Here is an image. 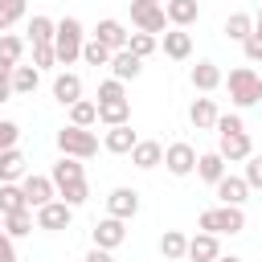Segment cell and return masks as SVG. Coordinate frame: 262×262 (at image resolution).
Listing matches in <instances>:
<instances>
[{
  "mask_svg": "<svg viewBox=\"0 0 262 262\" xmlns=\"http://www.w3.org/2000/svg\"><path fill=\"white\" fill-rule=\"evenodd\" d=\"M135 143H139V135L131 131V123H123V127H106V135H102V147H106L111 156H131Z\"/></svg>",
  "mask_w": 262,
  "mask_h": 262,
  "instance_id": "obj_13",
  "label": "cell"
},
{
  "mask_svg": "<svg viewBox=\"0 0 262 262\" xmlns=\"http://www.w3.org/2000/svg\"><path fill=\"white\" fill-rule=\"evenodd\" d=\"M217 102L213 98H192V106H188V119H192V127L196 131H213L217 127Z\"/></svg>",
  "mask_w": 262,
  "mask_h": 262,
  "instance_id": "obj_18",
  "label": "cell"
},
{
  "mask_svg": "<svg viewBox=\"0 0 262 262\" xmlns=\"http://www.w3.org/2000/svg\"><path fill=\"white\" fill-rule=\"evenodd\" d=\"M127 37H131V33H127V29H123V25L115 20V16H106V20H98V29H94V41H102V45H106L111 53H119V49H127Z\"/></svg>",
  "mask_w": 262,
  "mask_h": 262,
  "instance_id": "obj_15",
  "label": "cell"
},
{
  "mask_svg": "<svg viewBox=\"0 0 262 262\" xmlns=\"http://www.w3.org/2000/svg\"><path fill=\"white\" fill-rule=\"evenodd\" d=\"M242 49H246V57H250V61H262V29H254V33L242 41Z\"/></svg>",
  "mask_w": 262,
  "mask_h": 262,
  "instance_id": "obj_43",
  "label": "cell"
},
{
  "mask_svg": "<svg viewBox=\"0 0 262 262\" xmlns=\"http://www.w3.org/2000/svg\"><path fill=\"white\" fill-rule=\"evenodd\" d=\"M49 180H53V188L61 192V188H74V184H86V172H82V160H70V156H61L57 164H53V172H49Z\"/></svg>",
  "mask_w": 262,
  "mask_h": 262,
  "instance_id": "obj_12",
  "label": "cell"
},
{
  "mask_svg": "<svg viewBox=\"0 0 262 262\" xmlns=\"http://www.w3.org/2000/svg\"><path fill=\"white\" fill-rule=\"evenodd\" d=\"M127 49L143 61L147 53H156V37H151V33H131V37H127Z\"/></svg>",
  "mask_w": 262,
  "mask_h": 262,
  "instance_id": "obj_37",
  "label": "cell"
},
{
  "mask_svg": "<svg viewBox=\"0 0 262 262\" xmlns=\"http://www.w3.org/2000/svg\"><path fill=\"white\" fill-rule=\"evenodd\" d=\"M82 61L86 66H111V49L90 37V41H82Z\"/></svg>",
  "mask_w": 262,
  "mask_h": 262,
  "instance_id": "obj_35",
  "label": "cell"
},
{
  "mask_svg": "<svg viewBox=\"0 0 262 262\" xmlns=\"http://www.w3.org/2000/svg\"><path fill=\"white\" fill-rule=\"evenodd\" d=\"M160 254H164L168 262H180V258L188 254V237H184L180 229H164V237H160Z\"/></svg>",
  "mask_w": 262,
  "mask_h": 262,
  "instance_id": "obj_26",
  "label": "cell"
},
{
  "mask_svg": "<svg viewBox=\"0 0 262 262\" xmlns=\"http://www.w3.org/2000/svg\"><path fill=\"white\" fill-rule=\"evenodd\" d=\"M0 262H16V246H12V237L0 229Z\"/></svg>",
  "mask_w": 262,
  "mask_h": 262,
  "instance_id": "obj_44",
  "label": "cell"
},
{
  "mask_svg": "<svg viewBox=\"0 0 262 262\" xmlns=\"http://www.w3.org/2000/svg\"><path fill=\"white\" fill-rule=\"evenodd\" d=\"M20 192H25V205H29L33 213H37L41 205L57 201V188H53L49 176H25V180H20Z\"/></svg>",
  "mask_w": 262,
  "mask_h": 262,
  "instance_id": "obj_6",
  "label": "cell"
},
{
  "mask_svg": "<svg viewBox=\"0 0 262 262\" xmlns=\"http://www.w3.org/2000/svg\"><path fill=\"white\" fill-rule=\"evenodd\" d=\"M0 229H4V213H0Z\"/></svg>",
  "mask_w": 262,
  "mask_h": 262,
  "instance_id": "obj_49",
  "label": "cell"
},
{
  "mask_svg": "<svg viewBox=\"0 0 262 262\" xmlns=\"http://www.w3.org/2000/svg\"><path fill=\"white\" fill-rule=\"evenodd\" d=\"M82 262H115V258H111V250H98V246H94V250H90Z\"/></svg>",
  "mask_w": 262,
  "mask_h": 262,
  "instance_id": "obj_45",
  "label": "cell"
},
{
  "mask_svg": "<svg viewBox=\"0 0 262 262\" xmlns=\"http://www.w3.org/2000/svg\"><path fill=\"white\" fill-rule=\"evenodd\" d=\"M135 213H139V192H135V188H111V196H106V217L131 221Z\"/></svg>",
  "mask_w": 262,
  "mask_h": 262,
  "instance_id": "obj_11",
  "label": "cell"
},
{
  "mask_svg": "<svg viewBox=\"0 0 262 262\" xmlns=\"http://www.w3.org/2000/svg\"><path fill=\"white\" fill-rule=\"evenodd\" d=\"M53 53H57V66H74L82 57V20L78 16L57 20V29H53Z\"/></svg>",
  "mask_w": 262,
  "mask_h": 262,
  "instance_id": "obj_1",
  "label": "cell"
},
{
  "mask_svg": "<svg viewBox=\"0 0 262 262\" xmlns=\"http://www.w3.org/2000/svg\"><path fill=\"white\" fill-rule=\"evenodd\" d=\"M20 209H29L20 184H0V213L8 217V213H20Z\"/></svg>",
  "mask_w": 262,
  "mask_h": 262,
  "instance_id": "obj_33",
  "label": "cell"
},
{
  "mask_svg": "<svg viewBox=\"0 0 262 262\" xmlns=\"http://www.w3.org/2000/svg\"><path fill=\"white\" fill-rule=\"evenodd\" d=\"M53 29H57V25L37 12V16L29 20V41H33V45H53Z\"/></svg>",
  "mask_w": 262,
  "mask_h": 262,
  "instance_id": "obj_32",
  "label": "cell"
},
{
  "mask_svg": "<svg viewBox=\"0 0 262 262\" xmlns=\"http://www.w3.org/2000/svg\"><path fill=\"white\" fill-rule=\"evenodd\" d=\"M20 53H25V41H20V37H12V33H0V57H4L8 66H16V61H20Z\"/></svg>",
  "mask_w": 262,
  "mask_h": 262,
  "instance_id": "obj_36",
  "label": "cell"
},
{
  "mask_svg": "<svg viewBox=\"0 0 262 262\" xmlns=\"http://www.w3.org/2000/svg\"><path fill=\"white\" fill-rule=\"evenodd\" d=\"M213 188H217L221 205H237V209H242V205H246V196H250V184H246L242 176H229V172H225V176H221Z\"/></svg>",
  "mask_w": 262,
  "mask_h": 262,
  "instance_id": "obj_16",
  "label": "cell"
},
{
  "mask_svg": "<svg viewBox=\"0 0 262 262\" xmlns=\"http://www.w3.org/2000/svg\"><path fill=\"white\" fill-rule=\"evenodd\" d=\"M196 4H201V0H196Z\"/></svg>",
  "mask_w": 262,
  "mask_h": 262,
  "instance_id": "obj_51",
  "label": "cell"
},
{
  "mask_svg": "<svg viewBox=\"0 0 262 262\" xmlns=\"http://www.w3.org/2000/svg\"><path fill=\"white\" fill-rule=\"evenodd\" d=\"M33 217H37V229H49V233H57V229H70V221H74V209H70V205H61V201H49V205H41Z\"/></svg>",
  "mask_w": 262,
  "mask_h": 262,
  "instance_id": "obj_8",
  "label": "cell"
},
{
  "mask_svg": "<svg viewBox=\"0 0 262 262\" xmlns=\"http://www.w3.org/2000/svg\"><path fill=\"white\" fill-rule=\"evenodd\" d=\"M254 29H262V8H258V20H254Z\"/></svg>",
  "mask_w": 262,
  "mask_h": 262,
  "instance_id": "obj_48",
  "label": "cell"
},
{
  "mask_svg": "<svg viewBox=\"0 0 262 262\" xmlns=\"http://www.w3.org/2000/svg\"><path fill=\"white\" fill-rule=\"evenodd\" d=\"M25 156L16 151V147H8V151H0V184H16V180H25L29 172H25Z\"/></svg>",
  "mask_w": 262,
  "mask_h": 262,
  "instance_id": "obj_20",
  "label": "cell"
},
{
  "mask_svg": "<svg viewBox=\"0 0 262 262\" xmlns=\"http://www.w3.org/2000/svg\"><path fill=\"white\" fill-rule=\"evenodd\" d=\"M217 135H233V131H246V123H242V115H217V127H213Z\"/></svg>",
  "mask_w": 262,
  "mask_h": 262,
  "instance_id": "obj_40",
  "label": "cell"
},
{
  "mask_svg": "<svg viewBox=\"0 0 262 262\" xmlns=\"http://www.w3.org/2000/svg\"><path fill=\"white\" fill-rule=\"evenodd\" d=\"M217 262H242V258H233V254H229V258H217Z\"/></svg>",
  "mask_w": 262,
  "mask_h": 262,
  "instance_id": "obj_47",
  "label": "cell"
},
{
  "mask_svg": "<svg viewBox=\"0 0 262 262\" xmlns=\"http://www.w3.org/2000/svg\"><path fill=\"white\" fill-rule=\"evenodd\" d=\"M229 98H233V106H254V102H262V78H258L250 66L229 70Z\"/></svg>",
  "mask_w": 262,
  "mask_h": 262,
  "instance_id": "obj_4",
  "label": "cell"
},
{
  "mask_svg": "<svg viewBox=\"0 0 262 262\" xmlns=\"http://www.w3.org/2000/svg\"><path fill=\"white\" fill-rule=\"evenodd\" d=\"M16 139H20V127H16V123H8V119H0V151L16 147Z\"/></svg>",
  "mask_w": 262,
  "mask_h": 262,
  "instance_id": "obj_42",
  "label": "cell"
},
{
  "mask_svg": "<svg viewBox=\"0 0 262 262\" xmlns=\"http://www.w3.org/2000/svg\"><path fill=\"white\" fill-rule=\"evenodd\" d=\"M90 123H98V102L78 98V102L70 106V127H90Z\"/></svg>",
  "mask_w": 262,
  "mask_h": 262,
  "instance_id": "obj_31",
  "label": "cell"
},
{
  "mask_svg": "<svg viewBox=\"0 0 262 262\" xmlns=\"http://www.w3.org/2000/svg\"><path fill=\"white\" fill-rule=\"evenodd\" d=\"M25 12H29V0H0V33H8Z\"/></svg>",
  "mask_w": 262,
  "mask_h": 262,
  "instance_id": "obj_34",
  "label": "cell"
},
{
  "mask_svg": "<svg viewBox=\"0 0 262 262\" xmlns=\"http://www.w3.org/2000/svg\"><path fill=\"white\" fill-rule=\"evenodd\" d=\"M196 229L201 233H242L246 229V213L237 205H221V209H205L196 217Z\"/></svg>",
  "mask_w": 262,
  "mask_h": 262,
  "instance_id": "obj_2",
  "label": "cell"
},
{
  "mask_svg": "<svg viewBox=\"0 0 262 262\" xmlns=\"http://www.w3.org/2000/svg\"><path fill=\"white\" fill-rule=\"evenodd\" d=\"M57 147H61V156H70V160H90V156L98 151V135H94L90 127H61V131H57Z\"/></svg>",
  "mask_w": 262,
  "mask_h": 262,
  "instance_id": "obj_3",
  "label": "cell"
},
{
  "mask_svg": "<svg viewBox=\"0 0 262 262\" xmlns=\"http://www.w3.org/2000/svg\"><path fill=\"white\" fill-rule=\"evenodd\" d=\"M160 4H168V0H160Z\"/></svg>",
  "mask_w": 262,
  "mask_h": 262,
  "instance_id": "obj_50",
  "label": "cell"
},
{
  "mask_svg": "<svg viewBox=\"0 0 262 262\" xmlns=\"http://www.w3.org/2000/svg\"><path fill=\"white\" fill-rule=\"evenodd\" d=\"M115 98H127V94H123V82H119V78H106V82L98 86V102H115Z\"/></svg>",
  "mask_w": 262,
  "mask_h": 262,
  "instance_id": "obj_39",
  "label": "cell"
},
{
  "mask_svg": "<svg viewBox=\"0 0 262 262\" xmlns=\"http://www.w3.org/2000/svg\"><path fill=\"white\" fill-rule=\"evenodd\" d=\"M192 86H196L201 94L217 90V86H221V70H217V61H196V66H192Z\"/></svg>",
  "mask_w": 262,
  "mask_h": 262,
  "instance_id": "obj_25",
  "label": "cell"
},
{
  "mask_svg": "<svg viewBox=\"0 0 262 262\" xmlns=\"http://www.w3.org/2000/svg\"><path fill=\"white\" fill-rule=\"evenodd\" d=\"M164 53H168L172 61H184V57L192 53V33H184V29H168V33H164Z\"/></svg>",
  "mask_w": 262,
  "mask_h": 262,
  "instance_id": "obj_22",
  "label": "cell"
},
{
  "mask_svg": "<svg viewBox=\"0 0 262 262\" xmlns=\"http://www.w3.org/2000/svg\"><path fill=\"white\" fill-rule=\"evenodd\" d=\"M98 123H106V127H123V123H131V102H127V98L98 102Z\"/></svg>",
  "mask_w": 262,
  "mask_h": 262,
  "instance_id": "obj_24",
  "label": "cell"
},
{
  "mask_svg": "<svg viewBox=\"0 0 262 262\" xmlns=\"http://www.w3.org/2000/svg\"><path fill=\"white\" fill-rule=\"evenodd\" d=\"M196 176H201V180H209V184H217V180L225 176V160H221L217 151H205V156H196Z\"/></svg>",
  "mask_w": 262,
  "mask_h": 262,
  "instance_id": "obj_28",
  "label": "cell"
},
{
  "mask_svg": "<svg viewBox=\"0 0 262 262\" xmlns=\"http://www.w3.org/2000/svg\"><path fill=\"white\" fill-rule=\"evenodd\" d=\"M53 98H57L61 106H74V102L82 98V78H78V74H57V78H53Z\"/></svg>",
  "mask_w": 262,
  "mask_h": 262,
  "instance_id": "obj_21",
  "label": "cell"
},
{
  "mask_svg": "<svg viewBox=\"0 0 262 262\" xmlns=\"http://www.w3.org/2000/svg\"><path fill=\"white\" fill-rule=\"evenodd\" d=\"M37 82H41L37 66H12V94H33Z\"/></svg>",
  "mask_w": 262,
  "mask_h": 262,
  "instance_id": "obj_27",
  "label": "cell"
},
{
  "mask_svg": "<svg viewBox=\"0 0 262 262\" xmlns=\"http://www.w3.org/2000/svg\"><path fill=\"white\" fill-rule=\"evenodd\" d=\"M164 168H168L172 176L196 172V151H192V143H168V147H164Z\"/></svg>",
  "mask_w": 262,
  "mask_h": 262,
  "instance_id": "obj_7",
  "label": "cell"
},
{
  "mask_svg": "<svg viewBox=\"0 0 262 262\" xmlns=\"http://www.w3.org/2000/svg\"><path fill=\"white\" fill-rule=\"evenodd\" d=\"M184 258H192V262H217V258H221L217 233H196V237H188V254H184Z\"/></svg>",
  "mask_w": 262,
  "mask_h": 262,
  "instance_id": "obj_17",
  "label": "cell"
},
{
  "mask_svg": "<svg viewBox=\"0 0 262 262\" xmlns=\"http://www.w3.org/2000/svg\"><path fill=\"white\" fill-rule=\"evenodd\" d=\"M254 33V16L250 12H229V20H225V37L229 41H246Z\"/></svg>",
  "mask_w": 262,
  "mask_h": 262,
  "instance_id": "obj_30",
  "label": "cell"
},
{
  "mask_svg": "<svg viewBox=\"0 0 262 262\" xmlns=\"http://www.w3.org/2000/svg\"><path fill=\"white\" fill-rule=\"evenodd\" d=\"M0 82H12V66H8L4 57H0Z\"/></svg>",
  "mask_w": 262,
  "mask_h": 262,
  "instance_id": "obj_46",
  "label": "cell"
},
{
  "mask_svg": "<svg viewBox=\"0 0 262 262\" xmlns=\"http://www.w3.org/2000/svg\"><path fill=\"white\" fill-rule=\"evenodd\" d=\"M131 20H135V29H139V33H151V37H160V33H164V25H168V16H164V4H160V0H131Z\"/></svg>",
  "mask_w": 262,
  "mask_h": 262,
  "instance_id": "obj_5",
  "label": "cell"
},
{
  "mask_svg": "<svg viewBox=\"0 0 262 262\" xmlns=\"http://www.w3.org/2000/svg\"><path fill=\"white\" fill-rule=\"evenodd\" d=\"M250 188H262V156H250L246 160V176H242Z\"/></svg>",
  "mask_w": 262,
  "mask_h": 262,
  "instance_id": "obj_41",
  "label": "cell"
},
{
  "mask_svg": "<svg viewBox=\"0 0 262 262\" xmlns=\"http://www.w3.org/2000/svg\"><path fill=\"white\" fill-rule=\"evenodd\" d=\"M33 66H37V70H49V66H57V53H53V45H33Z\"/></svg>",
  "mask_w": 262,
  "mask_h": 262,
  "instance_id": "obj_38",
  "label": "cell"
},
{
  "mask_svg": "<svg viewBox=\"0 0 262 262\" xmlns=\"http://www.w3.org/2000/svg\"><path fill=\"white\" fill-rule=\"evenodd\" d=\"M90 233H94V246H98V250H119V246L127 242V221H119V217H102Z\"/></svg>",
  "mask_w": 262,
  "mask_h": 262,
  "instance_id": "obj_9",
  "label": "cell"
},
{
  "mask_svg": "<svg viewBox=\"0 0 262 262\" xmlns=\"http://www.w3.org/2000/svg\"><path fill=\"white\" fill-rule=\"evenodd\" d=\"M139 70H143V61H139L131 49H119V53H111V74H115L119 82H127V78H139Z\"/></svg>",
  "mask_w": 262,
  "mask_h": 262,
  "instance_id": "obj_23",
  "label": "cell"
},
{
  "mask_svg": "<svg viewBox=\"0 0 262 262\" xmlns=\"http://www.w3.org/2000/svg\"><path fill=\"white\" fill-rule=\"evenodd\" d=\"M217 156H221L225 164H237V160H250V156H254V143H250L246 131H233V135H221V139H217Z\"/></svg>",
  "mask_w": 262,
  "mask_h": 262,
  "instance_id": "obj_10",
  "label": "cell"
},
{
  "mask_svg": "<svg viewBox=\"0 0 262 262\" xmlns=\"http://www.w3.org/2000/svg\"><path fill=\"white\" fill-rule=\"evenodd\" d=\"M131 164L143 168V172H147V168H160V164H164V147H160L156 139H139V143L131 147Z\"/></svg>",
  "mask_w": 262,
  "mask_h": 262,
  "instance_id": "obj_19",
  "label": "cell"
},
{
  "mask_svg": "<svg viewBox=\"0 0 262 262\" xmlns=\"http://www.w3.org/2000/svg\"><path fill=\"white\" fill-rule=\"evenodd\" d=\"M164 16H168L172 29H188V25H196L201 4H196V0H168V4H164Z\"/></svg>",
  "mask_w": 262,
  "mask_h": 262,
  "instance_id": "obj_14",
  "label": "cell"
},
{
  "mask_svg": "<svg viewBox=\"0 0 262 262\" xmlns=\"http://www.w3.org/2000/svg\"><path fill=\"white\" fill-rule=\"evenodd\" d=\"M33 225H37L33 209H20V213H8L4 217V233L8 237H25V233H33Z\"/></svg>",
  "mask_w": 262,
  "mask_h": 262,
  "instance_id": "obj_29",
  "label": "cell"
}]
</instances>
